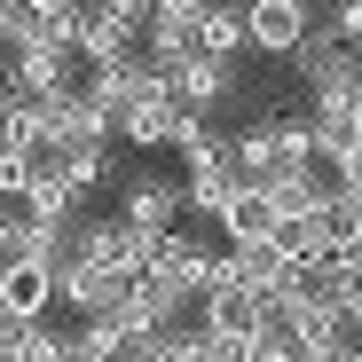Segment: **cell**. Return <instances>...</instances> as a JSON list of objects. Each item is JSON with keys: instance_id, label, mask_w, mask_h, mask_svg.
<instances>
[{"instance_id": "9a60e30c", "label": "cell", "mask_w": 362, "mask_h": 362, "mask_svg": "<svg viewBox=\"0 0 362 362\" xmlns=\"http://www.w3.org/2000/svg\"><path fill=\"white\" fill-rule=\"evenodd\" d=\"M32 173H40V150H24V142H0V197H32Z\"/></svg>"}, {"instance_id": "5b68a950", "label": "cell", "mask_w": 362, "mask_h": 362, "mask_svg": "<svg viewBox=\"0 0 362 362\" xmlns=\"http://www.w3.org/2000/svg\"><path fill=\"white\" fill-rule=\"evenodd\" d=\"M268 308H276V299H260V291H245V284H213L205 299H197V323L213 331V339H252L260 323H268Z\"/></svg>"}, {"instance_id": "44dd1931", "label": "cell", "mask_w": 362, "mask_h": 362, "mask_svg": "<svg viewBox=\"0 0 362 362\" xmlns=\"http://www.w3.org/2000/svg\"><path fill=\"white\" fill-rule=\"evenodd\" d=\"M0 134H8V127H0Z\"/></svg>"}, {"instance_id": "30bf717a", "label": "cell", "mask_w": 362, "mask_h": 362, "mask_svg": "<svg viewBox=\"0 0 362 362\" xmlns=\"http://www.w3.org/2000/svg\"><path fill=\"white\" fill-rule=\"evenodd\" d=\"M228 158H236V173L268 181V173L284 165V127H276V110H245V127L228 134Z\"/></svg>"}, {"instance_id": "ba28073f", "label": "cell", "mask_w": 362, "mask_h": 362, "mask_svg": "<svg viewBox=\"0 0 362 362\" xmlns=\"http://www.w3.org/2000/svg\"><path fill=\"white\" fill-rule=\"evenodd\" d=\"M276 221H284V213H276V197H268V181H252V173H245V181H236V197L221 205V221H213V228L228 236V245H260V236H276Z\"/></svg>"}, {"instance_id": "5bb4252c", "label": "cell", "mask_w": 362, "mask_h": 362, "mask_svg": "<svg viewBox=\"0 0 362 362\" xmlns=\"http://www.w3.org/2000/svg\"><path fill=\"white\" fill-rule=\"evenodd\" d=\"M16 354H24V362H71V331L47 323V315H40V323H16Z\"/></svg>"}, {"instance_id": "6da1fadb", "label": "cell", "mask_w": 362, "mask_h": 362, "mask_svg": "<svg viewBox=\"0 0 362 362\" xmlns=\"http://www.w3.org/2000/svg\"><path fill=\"white\" fill-rule=\"evenodd\" d=\"M165 71V87H173V103H197V110H245V71L228 64V55H205V47H189V55H173V64H158Z\"/></svg>"}, {"instance_id": "3957f363", "label": "cell", "mask_w": 362, "mask_h": 362, "mask_svg": "<svg viewBox=\"0 0 362 362\" xmlns=\"http://www.w3.org/2000/svg\"><path fill=\"white\" fill-rule=\"evenodd\" d=\"M55 308H64V284H55L47 260H32V252L0 260V315H8V323H40Z\"/></svg>"}, {"instance_id": "ffe728a7", "label": "cell", "mask_w": 362, "mask_h": 362, "mask_svg": "<svg viewBox=\"0 0 362 362\" xmlns=\"http://www.w3.org/2000/svg\"><path fill=\"white\" fill-rule=\"evenodd\" d=\"M24 8H71V0H24Z\"/></svg>"}, {"instance_id": "ac0fdd59", "label": "cell", "mask_w": 362, "mask_h": 362, "mask_svg": "<svg viewBox=\"0 0 362 362\" xmlns=\"http://www.w3.org/2000/svg\"><path fill=\"white\" fill-rule=\"evenodd\" d=\"M95 8H103V16H118L127 32H150V24H158V0H95Z\"/></svg>"}, {"instance_id": "8fae6325", "label": "cell", "mask_w": 362, "mask_h": 362, "mask_svg": "<svg viewBox=\"0 0 362 362\" xmlns=\"http://www.w3.org/2000/svg\"><path fill=\"white\" fill-rule=\"evenodd\" d=\"M55 284H64V308L71 315H118V299H127V284H118L110 268H95V260L55 268Z\"/></svg>"}, {"instance_id": "d6986e66", "label": "cell", "mask_w": 362, "mask_h": 362, "mask_svg": "<svg viewBox=\"0 0 362 362\" xmlns=\"http://www.w3.org/2000/svg\"><path fill=\"white\" fill-rule=\"evenodd\" d=\"M331 291H339V308H346V323L362 331V276H331Z\"/></svg>"}, {"instance_id": "52a82bcc", "label": "cell", "mask_w": 362, "mask_h": 362, "mask_svg": "<svg viewBox=\"0 0 362 362\" xmlns=\"http://www.w3.org/2000/svg\"><path fill=\"white\" fill-rule=\"evenodd\" d=\"M87 71H79V47H64V40H32V47H16V87L24 95H64V87H79Z\"/></svg>"}, {"instance_id": "277c9868", "label": "cell", "mask_w": 362, "mask_h": 362, "mask_svg": "<svg viewBox=\"0 0 362 362\" xmlns=\"http://www.w3.org/2000/svg\"><path fill=\"white\" fill-rule=\"evenodd\" d=\"M245 16H252V55H268V64H291L299 40L323 24V8H308V0H245Z\"/></svg>"}, {"instance_id": "9c48e42d", "label": "cell", "mask_w": 362, "mask_h": 362, "mask_svg": "<svg viewBox=\"0 0 362 362\" xmlns=\"http://www.w3.org/2000/svg\"><path fill=\"white\" fill-rule=\"evenodd\" d=\"M291 71H299V87L315 95V87H331V79L362 71V55H354V47H346V40L331 32V24H315L308 40H299V55H291Z\"/></svg>"}, {"instance_id": "7c38bea8", "label": "cell", "mask_w": 362, "mask_h": 362, "mask_svg": "<svg viewBox=\"0 0 362 362\" xmlns=\"http://www.w3.org/2000/svg\"><path fill=\"white\" fill-rule=\"evenodd\" d=\"M142 47H150L142 32H127L118 16H103L95 0H87V16H79V64H87V71H95V64H118V55H142Z\"/></svg>"}, {"instance_id": "2e32d148", "label": "cell", "mask_w": 362, "mask_h": 362, "mask_svg": "<svg viewBox=\"0 0 362 362\" xmlns=\"http://www.w3.org/2000/svg\"><path fill=\"white\" fill-rule=\"evenodd\" d=\"M24 228H32V213H24L16 197H0V260H16V252H24Z\"/></svg>"}, {"instance_id": "7a4b0ae2", "label": "cell", "mask_w": 362, "mask_h": 362, "mask_svg": "<svg viewBox=\"0 0 362 362\" xmlns=\"http://www.w3.org/2000/svg\"><path fill=\"white\" fill-rule=\"evenodd\" d=\"M118 213H127L142 236H165L189 221V181L181 173H127L118 181Z\"/></svg>"}, {"instance_id": "8992f818", "label": "cell", "mask_w": 362, "mask_h": 362, "mask_svg": "<svg viewBox=\"0 0 362 362\" xmlns=\"http://www.w3.org/2000/svg\"><path fill=\"white\" fill-rule=\"evenodd\" d=\"M173 118H181V103L158 79L150 95H134L127 110H118V142H127V150H173Z\"/></svg>"}, {"instance_id": "e0dca14e", "label": "cell", "mask_w": 362, "mask_h": 362, "mask_svg": "<svg viewBox=\"0 0 362 362\" xmlns=\"http://www.w3.org/2000/svg\"><path fill=\"white\" fill-rule=\"evenodd\" d=\"M323 24H331L354 55H362V0H331V8H323Z\"/></svg>"}, {"instance_id": "4fadbf2b", "label": "cell", "mask_w": 362, "mask_h": 362, "mask_svg": "<svg viewBox=\"0 0 362 362\" xmlns=\"http://www.w3.org/2000/svg\"><path fill=\"white\" fill-rule=\"evenodd\" d=\"M197 47H205V55H228V64H236V55L252 47V16H245V0H213V8H205V24H197Z\"/></svg>"}]
</instances>
